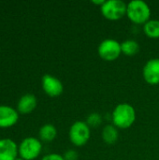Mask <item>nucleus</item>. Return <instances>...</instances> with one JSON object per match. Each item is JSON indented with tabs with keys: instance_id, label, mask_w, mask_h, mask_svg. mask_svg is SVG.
<instances>
[{
	"instance_id": "1",
	"label": "nucleus",
	"mask_w": 159,
	"mask_h": 160,
	"mask_svg": "<svg viewBox=\"0 0 159 160\" xmlns=\"http://www.w3.org/2000/svg\"><path fill=\"white\" fill-rule=\"evenodd\" d=\"M135 120L136 111L129 103L118 104L112 113V125H114L117 128L127 129L134 124Z\"/></svg>"
},
{
	"instance_id": "2",
	"label": "nucleus",
	"mask_w": 159,
	"mask_h": 160,
	"mask_svg": "<svg viewBox=\"0 0 159 160\" xmlns=\"http://www.w3.org/2000/svg\"><path fill=\"white\" fill-rule=\"evenodd\" d=\"M127 16L137 24H144L150 20L151 8L143 0H132L127 4Z\"/></svg>"
},
{
	"instance_id": "3",
	"label": "nucleus",
	"mask_w": 159,
	"mask_h": 160,
	"mask_svg": "<svg viewBox=\"0 0 159 160\" xmlns=\"http://www.w3.org/2000/svg\"><path fill=\"white\" fill-rule=\"evenodd\" d=\"M68 137L72 144L81 147L85 145L91 137V128L83 121H76L73 123L68 131Z\"/></svg>"
},
{
	"instance_id": "4",
	"label": "nucleus",
	"mask_w": 159,
	"mask_h": 160,
	"mask_svg": "<svg viewBox=\"0 0 159 160\" xmlns=\"http://www.w3.org/2000/svg\"><path fill=\"white\" fill-rule=\"evenodd\" d=\"M42 151V142L35 137L24 138L19 144V157L24 160L37 158Z\"/></svg>"
},
{
	"instance_id": "5",
	"label": "nucleus",
	"mask_w": 159,
	"mask_h": 160,
	"mask_svg": "<svg viewBox=\"0 0 159 160\" xmlns=\"http://www.w3.org/2000/svg\"><path fill=\"white\" fill-rule=\"evenodd\" d=\"M127 4L122 0H108L100 7V10L106 19L116 21L127 15Z\"/></svg>"
},
{
	"instance_id": "6",
	"label": "nucleus",
	"mask_w": 159,
	"mask_h": 160,
	"mask_svg": "<svg viewBox=\"0 0 159 160\" xmlns=\"http://www.w3.org/2000/svg\"><path fill=\"white\" fill-rule=\"evenodd\" d=\"M97 52L103 60L114 61L122 53L121 43L113 38H106L99 43Z\"/></svg>"
},
{
	"instance_id": "7",
	"label": "nucleus",
	"mask_w": 159,
	"mask_h": 160,
	"mask_svg": "<svg viewBox=\"0 0 159 160\" xmlns=\"http://www.w3.org/2000/svg\"><path fill=\"white\" fill-rule=\"evenodd\" d=\"M41 86L45 94H47L51 98L59 97L64 90L62 82L58 78L51 74L43 75L41 79Z\"/></svg>"
},
{
	"instance_id": "8",
	"label": "nucleus",
	"mask_w": 159,
	"mask_h": 160,
	"mask_svg": "<svg viewBox=\"0 0 159 160\" xmlns=\"http://www.w3.org/2000/svg\"><path fill=\"white\" fill-rule=\"evenodd\" d=\"M18 111L8 105H0V128H8L15 126L19 120Z\"/></svg>"
},
{
	"instance_id": "9",
	"label": "nucleus",
	"mask_w": 159,
	"mask_h": 160,
	"mask_svg": "<svg viewBox=\"0 0 159 160\" xmlns=\"http://www.w3.org/2000/svg\"><path fill=\"white\" fill-rule=\"evenodd\" d=\"M142 75L147 83L151 85L159 84V58H152L146 62Z\"/></svg>"
},
{
	"instance_id": "10",
	"label": "nucleus",
	"mask_w": 159,
	"mask_h": 160,
	"mask_svg": "<svg viewBox=\"0 0 159 160\" xmlns=\"http://www.w3.org/2000/svg\"><path fill=\"white\" fill-rule=\"evenodd\" d=\"M19 158V145L11 139H0V160H15Z\"/></svg>"
},
{
	"instance_id": "11",
	"label": "nucleus",
	"mask_w": 159,
	"mask_h": 160,
	"mask_svg": "<svg viewBox=\"0 0 159 160\" xmlns=\"http://www.w3.org/2000/svg\"><path fill=\"white\" fill-rule=\"evenodd\" d=\"M37 105V100L35 95L25 94L22 96L17 103V111L20 114H29L31 113Z\"/></svg>"
},
{
	"instance_id": "12",
	"label": "nucleus",
	"mask_w": 159,
	"mask_h": 160,
	"mask_svg": "<svg viewBox=\"0 0 159 160\" xmlns=\"http://www.w3.org/2000/svg\"><path fill=\"white\" fill-rule=\"evenodd\" d=\"M102 139L107 144H114L119 139V131L118 128L112 125H107L102 129Z\"/></svg>"
},
{
	"instance_id": "13",
	"label": "nucleus",
	"mask_w": 159,
	"mask_h": 160,
	"mask_svg": "<svg viewBox=\"0 0 159 160\" xmlns=\"http://www.w3.org/2000/svg\"><path fill=\"white\" fill-rule=\"evenodd\" d=\"M56 136H57V129L52 124H45L39 128L38 137L41 142H51L56 138Z\"/></svg>"
},
{
	"instance_id": "14",
	"label": "nucleus",
	"mask_w": 159,
	"mask_h": 160,
	"mask_svg": "<svg viewBox=\"0 0 159 160\" xmlns=\"http://www.w3.org/2000/svg\"><path fill=\"white\" fill-rule=\"evenodd\" d=\"M121 51L125 55L133 56L139 52L140 45L134 39H126L121 43Z\"/></svg>"
},
{
	"instance_id": "15",
	"label": "nucleus",
	"mask_w": 159,
	"mask_h": 160,
	"mask_svg": "<svg viewBox=\"0 0 159 160\" xmlns=\"http://www.w3.org/2000/svg\"><path fill=\"white\" fill-rule=\"evenodd\" d=\"M143 31L151 38H159V20L150 19L143 24Z\"/></svg>"
},
{
	"instance_id": "16",
	"label": "nucleus",
	"mask_w": 159,
	"mask_h": 160,
	"mask_svg": "<svg viewBox=\"0 0 159 160\" xmlns=\"http://www.w3.org/2000/svg\"><path fill=\"white\" fill-rule=\"evenodd\" d=\"M102 123V116L98 112H92L87 116L86 124L89 128H97Z\"/></svg>"
},
{
	"instance_id": "17",
	"label": "nucleus",
	"mask_w": 159,
	"mask_h": 160,
	"mask_svg": "<svg viewBox=\"0 0 159 160\" xmlns=\"http://www.w3.org/2000/svg\"><path fill=\"white\" fill-rule=\"evenodd\" d=\"M64 158L65 160H78V158H79V155L78 153L75 151V150H67L65 154H64Z\"/></svg>"
},
{
	"instance_id": "18",
	"label": "nucleus",
	"mask_w": 159,
	"mask_h": 160,
	"mask_svg": "<svg viewBox=\"0 0 159 160\" xmlns=\"http://www.w3.org/2000/svg\"><path fill=\"white\" fill-rule=\"evenodd\" d=\"M41 160H65L64 157L59 154H48L44 156Z\"/></svg>"
},
{
	"instance_id": "19",
	"label": "nucleus",
	"mask_w": 159,
	"mask_h": 160,
	"mask_svg": "<svg viewBox=\"0 0 159 160\" xmlns=\"http://www.w3.org/2000/svg\"><path fill=\"white\" fill-rule=\"evenodd\" d=\"M92 3H94V4H96V5H98V6L101 7V6L105 3V0H98V1H97V0H93Z\"/></svg>"
},
{
	"instance_id": "20",
	"label": "nucleus",
	"mask_w": 159,
	"mask_h": 160,
	"mask_svg": "<svg viewBox=\"0 0 159 160\" xmlns=\"http://www.w3.org/2000/svg\"><path fill=\"white\" fill-rule=\"evenodd\" d=\"M15 160H24L23 159V158H20V157H19V158H16V159Z\"/></svg>"
}]
</instances>
